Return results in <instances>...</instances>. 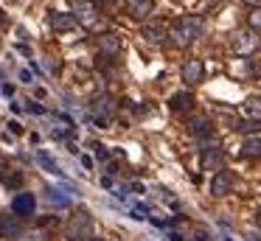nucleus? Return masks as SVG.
Returning a JSON list of instances; mask_svg holds the SVG:
<instances>
[{
  "label": "nucleus",
  "mask_w": 261,
  "mask_h": 241,
  "mask_svg": "<svg viewBox=\"0 0 261 241\" xmlns=\"http://www.w3.org/2000/svg\"><path fill=\"white\" fill-rule=\"evenodd\" d=\"M199 34H202V20H199V17H182V20H177L174 25H171L169 37L177 48H188V45L197 42Z\"/></svg>",
  "instance_id": "f257e3e1"
},
{
  "label": "nucleus",
  "mask_w": 261,
  "mask_h": 241,
  "mask_svg": "<svg viewBox=\"0 0 261 241\" xmlns=\"http://www.w3.org/2000/svg\"><path fill=\"white\" fill-rule=\"evenodd\" d=\"M90 235H93V219L87 210H79L65 224V238L68 241H87Z\"/></svg>",
  "instance_id": "f03ea898"
},
{
  "label": "nucleus",
  "mask_w": 261,
  "mask_h": 241,
  "mask_svg": "<svg viewBox=\"0 0 261 241\" xmlns=\"http://www.w3.org/2000/svg\"><path fill=\"white\" fill-rule=\"evenodd\" d=\"M90 112L96 115V123L98 126H104V123L110 121V118L115 115V98L110 93H96L90 98Z\"/></svg>",
  "instance_id": "7ed1b4c3"
},
{
  "label": "nucleus",
  "mask_w": 261,
  "mask_h": 241,
  "mask_svg": "<svg viewBox=\"0 0 261 241\" xmlns=\"http://www.w3.org/2000/svg\"><path fill=\"white\" fill-rule=\"evenodd\" d=\"M222 166H225V151H222L219 143H205L202 146V168L205 171H222Z\"/></svg>",
  "instance_id": "20e7f679"
},
{
  "label": "nucleus",
  "mask_w": 261,
  "mask_h": 241,
  "mask_svg": "<svg viewBox=\"0 0 261 241\" xmlns=\"http://www.w3.org/2000/svg\"><path fill=\"white\" fill-rule=\"evenodd\" d=\"M73 14L82 25H96L98 22V3L96 0H73Z\"/></svg>",
  "instance_id": "39448f33"
},
{
  "label": "nucleus",
  "mask_w": 261,
  "mask_h": 241,
  "mask_svg": "<svg viewBox=\"0 0 261 241\" xmlns=\"http://www.w3.org/2000/svg\"><path fill=\"white\" fill-rule=\"evenodd\" d=\"M141 37L146 39L149 45H163L166 37H169V25H166L163 20H149V22H143Z\"/></svg>",
  "instance_id": "423d86ee"
},
{
  "label": "nucleus",
  "mask_w": 261,
  "mask_h": 241,
  "mask_svg": "<svg viewBox=\"0 0 261 241\" xmlns=\"http://www.w3.org/2000/svg\"><path fill=\"white\" fill-rule=\"evenodd\" d=\"M96 45H98V56H101V59H115V56L121 53V37L118 34H101Z\"/></svg>",
  "instance_id": "0eeeda50"
},
{
  "label": "nucleus",
  "mask_w": 261,
  "mask_h": 241,
  "mask_svg": "<svg viewBox=\"0 0 261 241\" xmlns=\"http://www.w3.org/2000/svg\"><path fill=\"white\" fill-rule=\"evenodd\" d=\"M12 210H14V216H20V219L31 216V213L37 210V199H34V194H25V191H20V194L12 199Z\"/></svg>",
  "instance_id": "6e6552de"
},
{
  "label": "nucleus",
  "mask_w": 261,
  "mask_h": 241,
  "mask_svg": "<svg viewBox=\"0 0 261 241\" xmlns=\"http://www.w3.org/2000/svg\"><path fill=\"white\" fill-rule=\"evenodd\" d=\"M202 76H205L202 59H188L186 65H182V70H180V78L186 84H199V82H202Z\"/></svg>",
  "instance_id": "1a4fd4ad"
},
{
  "label": "nucleus",
  "mask_w": 261,
  "mask_h": 241,
  "mask_svg": "<svg viewBox=\"0 0 261 241\" xmlns=\"http://www.w3.org/2000/svg\"><path fill=\"white\" fill-rule=\"evenodd\" d=\"M233 191V174L230 171H216L214 174V179H211V194L214 196H227Z\"/></svg>",
  "instance_id": "9d476101"
},
{
  "label": "nucleus",
  "mask_w": 261,
  "mask_h": 241,
  "mask_svg": "<svg viewBox=\"0 0 261 241\" xmlns=\"http://www.w3.org/2000/svg\"><path fill=\"white\" fill-rule=\"evenodd\" d=\"M186 129H188V135H191V138H208L211 129H214V123H211L208 115H194V118H188Z\"/></svg>",
  "instance_id": "9b49d317"
},
{
  "label": "nucleus",
  "mask_w": 261,
  "mask_h": 241,
  "mask_svg": "<svg viewBox=\"0 0 261 241\" xmlns=\"http://www.w3.org/2000/svg\"><path fill=\"white\" fill-rule=\"evenodd\" d=\"M48 22H51L54 31L65 34V31H73L76 25H79V20H76V14H65V11H51V17H48Z\"/></svg>",
  "instance_id": "f8f14e48"
},
{
  "label": "nucleus",
  "mask_w": 261,
  "mask_h": 241,
  "mask_svg": "<svg viewBox=\"0 0 261 241\" xmlns=\"http://www.w3.org/2000/svg\"><path fill=\"white\" fill-rule=\"evenodd\" d=\"M194 104H197V101H194L191 93H174L169 98V110L174 112V115H186V112H191Z\"/></svg>",
  "instance_id": "ddd939ff"
},
{
  "label": "nucleus",
  "mask_w": 261,
  "mask_h": 241,
  "mask_svg": "<svg viewBox=\"0 0 261 241\" xmlns=\"http://www.w3.org/2000/svg\"><path fill=\"white\" fill-rule=\"evenodd\" d=\"M152 11H154V3H152V0H132L129 9H126V14H129L132 20L143 22L149 14H152Z\"/></svg>",
  "instance_id": "4468645a"
},
{
  "label": "nucleus",
  "mask_w": 261,
  "mask_h": 241,
  "mask_svg": "<svg viewBox=\"0 0 261 241\" xmlns=\"http://www.w3.org/2000/svg\"><path fill=\"white\" fill-rule=\"evenodd\" d=\"M20 216H0V235L3 238H17L23 230H20Z\"/></svg>",
  "instance_id": "2eb2a0df"
},
{
  "label": "nucleus",
  "mask_w": 261,
  "mask_h": 241,
  "mask_svg": "<svg viewBox=\"0 0 261 241\" xmlns=\"http://www.w3.org/2000/svg\"><path fill=\"white\" fill-rule=\"evenodd\" d=\"M258 45V37H255V31H242L236 37V42H233V48L239 50V53H250V50Z\"/></svg>",
  "instance_id": "dca6fc26"
},
{
  "label": "nucleus",
  "mask_w": 261,
  "mask_h": 241,
  "mask_svg": "<svg viewBox=\"0 0 261 241\" xmlns=\"http://www.w3.org/2000/svg\"><path fill=\"white\" fill-rule=\"evenodd\" d=\"M242 154L244 157H261V138L258 135H253V138H247L242 143Z\"/></svg>",
  "instance_id": "f3484780"
},
{
  "label": "nucleus",
  "mask_w": 261,
  "mask_h": 241,
  "mask_svg": "<svg viewBox=\"0 0 261 241\" xmlns=\"http://www.w3.org/2000/svg\"><path fill=\"white\" fill-rule=\"evenodd\" d=\"M37 163H40V166L45 168V171H51V174H62V168L57 166V160H54V157L48 154V151H37Z\"/></svg>",
  "instance_id": "a211bd4d"
},
{
  "label": "nucleus",
  "mask_w": 261,
  "mask_h": 241,
  "mask_svg": "<svg viewBox=\"0 0 261 241\" xmlns=\"http://www.w3.org/2000/svg\"><path fill=\"white\" fill-rule=\"evenodd\" d=\"M244 112L250 115V121H261V98H247L244 101Z\"/></svg>",
  "instance_id": "6ab92c4d"
},
{
  "label": "nucleus",
  "mask_w": 261,
  "mask_h": 241,
  "mask_svg": "<svg viewBox=\"0 0 261 241\" xmlns=\"http://www.w3.org/2000/svg\"><path fill=\"white\" fill-rule=\"evenodd\" d=\"M233 129H236V132H244V135H247V132H258L261 121H236V123H233Z\"/></svg>",
  "instance_id": "aec40b11"
},
{
  "label": "nucleus",
  "mask_w": 261,
  "mask_h": 241,
  "mask_svg": "<svg viewBox=\"0 0 261 241\" xmlns=\"http://www.w3.org/2000/svg\"><path fill=\"white\" fill-rule=\"evenodd\" d=\"M48 199L54 202V205H59V207H68V196H62V191H57V188H48Z\"/></svg>",
  "instance_id": "412c9836"
},
{
  "label": "nucleus",
  "mask_w": 261,
  "mask_h": 241,
  "mask_svg": "<svg viewBox=\"0 0 261 241\" xmlns=\"http://www.w3.org/2000/svg\"><path fill=\"white\" fill-rule=\"evenodd\" d=\"M14 241H45V238H42V233H37V230H34V233H20Z\"/></svg>",
  "instance_id": "4be33fe9"
},
{
  "label": "nucleus",
  "mask_w": 261,
  "mask_h": 241,
  "mask_svg": "<svg viewBox=\"0 0 261 241\" xmlns=\"http://www.w3.org/2000/svg\"><path fill=\"white\" fill-rule=\"evenodd\" d=\"M93 151H96V157H98V160H110V149H107V146L93 143Z\"/></svg>",
  "instance_id": "5701e85b"
},
{
  "label": "nucleus",
  "mask_w": 261,
  "mask_h": 241,
  "mask_svg": "<svg viewBox=\"0 0 261 241\" xmlns=\"http://www.w3.org/2000/svg\"><path fill=\"white\" fill-rule=\"evenodd\" d=\"M250 28H253V31H261V9H255L253 14H250Z\"/></svg>",
  "instance_id": "b1692460"
},
{
  "label": "nucleus",
  "mask_w": 261,
  "mask_h": 241,
  "mask_svg": "<svg viewBox=\"0 0 261 241\" xmlns=\"http://www.w3.org/2000/svg\"><path fill=\"white\" fill-rule=\"evenodd\" d=\"M6 185L9 188H20V185H23V174H9Z\"/></svg>",
  "instance_id": "393cba45"
},
{
  "label": "nucleus",
  "mask_w": 261,
  "mask_h": 241,
  "mask_svg": "<svg viewBox=\"0 0 261 241\" xmlns=\"http://www.w3.org/2000/svg\"><path fill=\"white\" fill-rule=\"evenodd\" d=\"M25 110L34 112V115H42V112H45V106H40L37 101H29V104H25Z\"/></svg>",
  "instance_id": "a878e982"
},
{
  "label": "nucleus",
  "mask_w": 261,
  "mask_h": 241,
  "mask_svg": "<svg viewBox=\"0 0 261 241\" xmlns=\"http://www.w3.org/2000/svg\"><path fill=\"white\" fill-rule=\"evenodd\" d=\"M9 132H12V135H23V123H20V121H9Z\"/></svg>",
  "instance_id": "bb28decb"
},
{
  "label": "nucleus",
  "mask_w": 261,
  "mask_h": 241,
  "mask_svg": "<svg viewBox=\"0 0 261 241\" xmlns=\"http://www.w3.org/2000/svg\"><path fill=\"white\" fill-rule=\"evenodd\" d=\"M9 166H6V163H3V160H0V179H3V182H6V179H9Z\"/></svg>",
  "instance_id": "cd10ccee"
},
{
  "label": "nucleus",
  "mask_w": 261,
  "mask_h": 241,
  "mask_svg": "<svg viewBox=\"0 0 261 241\" xmlns=\"http://www.w3.org/2000/svg\"><path fill=\"white\" fill-rule=\"evenodd\" d=\"M82 166H85V168H90V166H93V160H90L87 154H82Z\"/></svg>",
  "instance_id": "c85d7f7f"
},
{
  "label": "nucleus",
  "mask_w": 261,
  "mask_h": 241,
  "mask_svg": "<svg viewBox=\"0 0 261 241\" xmlns=\"http://www.w3.org/2000/svg\"><path fill=\"white\" fill-rule=\"evenodd\" d=\"M20 78H23V82H29V84H31V73H29V70H20Z\"/></svg>",
  "instance_id": "c756f323"
},
{
  "label": "nucleus",
  "mask_w": 261,
  "mask_h": 241,
  "mask_svg": "<svg viewBox=\"0 0 261 241\" xmlns=\"http://www.w3.org/2000/svg\"><path fill=\"white\" fill-rule=\"evenodd\" d=\"M244 3H250V6H255V9H261V0H244Z\"/></svg>",
  "instance_id": "7c9ffc66"
},
{
  "label": "nucleus",
  "mask_w": 261,
  "mask_h": 241,
  "mask_svg": "<svg viewBox=\"0 0 261 241\" xmlns=\"http://www.w3.org/2000/svg\"><path fill=\"white\" fill-rule=\"evenodd\" d=\"M255 224H261V207L255 210Z\"/></svg>",
  "instance_id": "2f4dec72"
},
{
  "label": "nucleus",
  "mask_w": 261,
  "mask_h": 241,
  "mask_svg": "<svg viewBox=\"0 0 261 241\" xmlns=\"http://www.w3.org/2000/svg\"><path fill=\"white\" fill-rule=\"evenodd\" d=\"M98 3H104V6H113V3H118V0H98Z\"/></svg>",
  "instance_id": "473e14b6"
},
{
  "label": "nucleus",
  "mask_w": 261,
  "mask_h": 241,
  "mask_svg": "<svg viewBox=\"0 0 261 241\" xmlns=\"http://www.w3.org/2000/svg\"><path fill=\"white\" fill-rule=\"evenodd\" d=\"M0 22H6V17H3V11H0Z\"/></svg>",
  "instance_id": "72a5a7b5"
},
{
  "label": "nucleus",
  "mask_w": 261,
  "mask_h": 241,
  "mask_svg": "<svg viewBox=\"0 0 261 241\" xmlns=\"http://www.w3.org/2000/svg\"><path fill=\"white\" fill-rule=\"evenodd\" d=\"M87 241H90V238H87Z\"/></svg>",
  "instance_id": "f704fd0d"
}]
</instances>
